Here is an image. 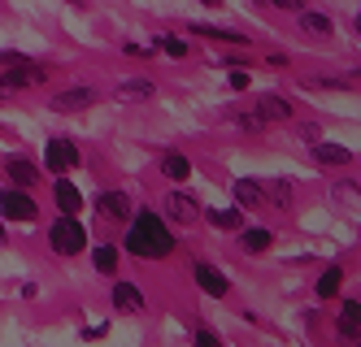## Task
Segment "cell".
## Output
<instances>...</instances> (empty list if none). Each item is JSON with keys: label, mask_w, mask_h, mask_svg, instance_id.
<instances>
[{"label": "cell", "mask_w": 361, "mask_h": 347, "mask_svg": "<svg viewBox=\"0 0 361 347\" xmlns=\"http://www.w3.org/2000/svg\"><path fill=\"white\" fill-rule=\"evenodd\" d=\"M300 31L314 35V39H326L331 35V18L326 13H314V9H300Z\"/></svg>", "instance_id": "5bb4252c"}, {"label": "cell", "mask_w": 361, "mask_h": 347, "mask_svg": "<svg viewBox=\"0 0 361 347\" xmlns=\"http://www.w3.org/2000/svg\"><path fill=\"white\" fill-rule=\"evenodd\" d=\"M274 9H305V0H270Z\"/></svg>", "instance_id": "4316f807"}, {"label": "cell", "mask_w": 361, "mask_h": 347, "mask_svg": "<svg viewBox=\"0 0 361 347\" xmlns=\"http://www.w3.org/2000/svg\"><path fill=\"white\" fill-rule=\"evenodd\" d=\"M196 347H222V343H218V334H209V330H196Z\"/></svg>", "instance_id": "484cf974"}, {"label": "cell", "mask_w": 361, "mask_h": 347, "mask_svg": "<svg viewBox=\"0 0 361 347\" xmlns=\"http://www.w3.org/2000/svg\"><path fill=\"white\" fill-rule=\"evenodd\" d=\"M157 48L166 52V57H183V52H188V44H183V39H174V35H161Z\"/></svg>", "instance_id": "cb8c5ba5"}, {"label": "cell", "mask_w": 361, "mask_h": 347, "mask_svg": "<svg viewBox=\"0 0 361 347\" xmlns=\"http://www.w3.org/2000/svg\"><path fill=\"white\" fill-rule=\"evenodd\" d=\"M57 208L66 213V217H74V213H79L83 208V196H79V187H74V182H57Z\"/></svg>", "instance_id": "9a60e30c"}, {"label": "cell", "mask_w": 361, "mask_h": 347, "mask_svg": "<svg viewBox=\"0 0 361 347\" xmlns=\"http://www.w3.org/2000/svg\"><path fill=\"white\" fill-rule=\"evenodd\" d=\"M357 35H361V13H357Z\"/></svg>", "instance_id": "1f68e13d"}, {"label": "cell", "mask_w": 361, "mask_h": 347, "mask_svg": "<svg viewBox=\"0 0 361 347\" xmlns=\"http://www.w3.org/2000/svg\"><path fill=\"white\" fill-rule=\"evenodd\" d=\"M204 5H209V9H218V5H222V0H204Z\"/></svg>", "instance_id": "4dcf8cb0"}, {"label": "cell", "mask_w": 361, "mask_h": 347, "mask_svg": "<svg viewBox=\"0 0 361 347\" xmlns=\"http://www.w3.org/2000/svg\"><path fill=\"white\" fill-rule=\"evenodd\" d=\"M196 286L204 291V296H226V278L218 274V270H209V265H196Z\"/></svg>", "instance_id": "4fadbf2b"}, {"label": "cell", "mask_w": 361, "mask_h": 347, "mask_svg": "<svg viewBox=\"0 0 361 347\" xmlns=\"http://www.w3.org/2000/svg\"><path fill=\"white\" fill-rule=\"evenodd\" d=\"M340 278H344L340 270H326V274L318 278V300H331L335 291H340Z\"/></svg>", "instance_id": "603a6c76"}, {"label": "cell", "mask_w": 361, "mask_h": 347, "mask_svg": "<svg viewBox=\"0 0 361 347\" xmlns=\"http://www.w3.org/2000/svg\"><path fill=\"white\" fill-rule=\"evenodd\" d=\"M44 165L53 170V174H70L74 165H79V148H74L70 139H48V148H44Z\"/></svg>", "instance_id": "277c9868"}, {"label": "cell", "mask_w": 361, "mask_h": 347, "mask_svg": "<svg viewBox=\"0 0 361 347\" xmlns=\"http://www.w3.org/2000/svg\"><path fill=\"white\" fill-rule=\"evenodd\" d=\"M309 148H314V161H318V165H348V161H353V152H348L344 144H326V139H314Z\"/></svg>", "instance_id": "30bf717a"}, {"label": "cell", "mask_w": 361, "mask_h": 347, "mask_svg": "<svg viewBox=\"0 0 361 347\" xmlns=\"http://www.w3.org/2000/svg\"><path fill=\"white\" fill-rule=\"evenodd\" d=\"M114 96L118 100H152V96H157V87H152L148 78H131V83H122Z\"/></svg>", "instance_id": "ac0fdd59"}, {"label": "cell", "mask_w": 361, "mask_h": 347, "mask_svg": "<svg viewBox=\"0 0 361 347\" xmlns=\"http://www.w3.org/2000/svg\"><path fill=\"white\" fill-rule=\"evenodd\" d=\"M209 222L218 230H240L244 226V208H209Z\"/></svg>", "instance_id": "d6986e66"}, {"label": "cell", "mask_w": 361, "mask_h": 347, "mask_svg": "<svg viewBox=\"0 0 361 347\" xmlns=\"http://www.w3.org/2000/svg\"><path fill=\"white\" fill-rule=\"evenodd\" d=\"M48 244H53L57 256H79L87 248V230H83L79 217H66V213H61V217L48 226Z\"/></svg>", "instance_id": "7a4b0ae2"}, {"label": "cell", "mask_w": 361, "mask_h": 347, "mask_svg": "<svg viewBox=\"0 0 361 347\" xmlns=\"http://www.w3.org/2000/svg\"><path fill=\"white\" fill-rule=\"evenodd\" d=\"M166 213H170V217H174L178 226H196V222H200V204H196L192 196H183V191H170Z\"/></svg>", "instance_id": "52a82bcc"}, {"label": "cell", "mask_w": 361, "mask_h": 347, "mask_svg": "<svg viewBox=\"0 0 361 347\" xmlns=\"http://www.w3.org/2000/svg\"><path fill=\"white\" fill-rule=\"evenodd\" d=\"M270 196L279 200V208H292V182H270Z\"/></svg>", "instance_id": "d4e9b609"}, {"label": "cell", "mask_w": 361, "mask_h": 347, "mask_svg": "<svg viewBox=\"0 0 361 347\" xmlns=\"http://www.w3.org/2000/svg\"><path fill=\"white\" fill-rule=\"evenodd\" d=\"M270 248V230H262V226H252V230H244V252H266Z\"/></svg>", "instance_id": "44dd1931"}, {"label": "cell", "mask_w": 361, "mask_h": 347, "mask_svg": "<svg viewBox=\"0 0 361 347\" xmlns=\"http://www.w3.org/2000/svg\"><path fill=\"white\" fill-rule=\"evenodd\" d=\"M335 330H340L344 339L361 330V304H357V300H348V304L340 308V317H335Z\"/></svg>", "instance_id": "2e32d148"}, {"label": "cell", "mask_w": 361, "mask_h": 347, "mask_svg": "<svg viewBox=\"0 0 361 347\" xmlns=\"http://www.w3.org/2000/svg\"><path fill=\"white\" fill-rule=\"evenodd\" d=\"M114 308H118V313H140V308H144V291H140L135 282H118V286H114Z\"/></svg>", "instance_id": "7c38bea8"}, {"label": "cell", "mask_w": 361, "mask_h": 347, "mask_svg": "<svg viewBox=\"0 0 361 347\" xmlns=\"http://www.w3.org/2000/svg\"><path fill=\"white\" fill-rule=\"evenodd\" d=\"M231 191H235V204H240V208H262V204H266V187L252 182V178H235V187H231Z\"/></svg>", "instance_id": "9c48e42d"}, {"label": "cell", "mask_w": 361, "mask_h": 347, "mask_svg": "<svg viewBox=\"0 0 361 347\" xmlns=\"http://www.w3.org/2000/svg\"><path fill=\"white\" fill-rule=\"evenodd\" d=\"M13 92H18V87H13V83H9V78H5V74H0V100H9V96H13Z\"/></svg>", "instance_id": "f1b7e54d"}, {"label": "cell", "mask_w": 361, "mask_h": 347, "mask_svg": "<svg viewBox=\"0 0 361 347\" xmlns=\"http://www.w3.org/2000/svg\"><path fill=\"white\" fill-rule=\"evenodd\" d=\"M5 174H9V187H22V191H31V187L39 182L35 161H22V156H13V161L5 165Z\"/></svg>", "instance_id": "ba28073f"}, {"label": "cell", "mask_w": 361, "mask_h": 347, "mask_svg": "<svg viewBox=\"0 0 361 347\" xmlns=\"http://www.w3.org/2000/svg\"><path fill=\"white\" fill-rule=\"evenodd\" d=\"M9 244V234H5V217H0V248H5Z\"/></svg>", "instance_id": "f546056e"}, {"label": "cell", "mask_w": 361, "mask_h": 347, "mask_svg": "<svg viewBox=\"0 0 361 347\" xmlns=\"http://www.w3.org/2000/svg\"><path fill=\"white\" fill-rule=\"evenodd\" d=\"M192 35H204V39H222V44H248V35H235V31H209V26H192Z\"/></svg>", "instance_id": "7402d4cb"}, {"label": "cell", "mask_w": 361, "mask_h": 347, "mask_svg": "<svg viewBox=\"0 0 361 347\" xmlns=\"http://www.w3.org/2000/svg\"><path fill=\"white\" fill-rule=\"evenodd\" d=\"M161 174H166L170 182H183V178H192V161H188L183 152H170L166 161H161Z\"/></svg>", "instance_id": "e0dca14e"}, {"label": "cell", "mask_w": 361, "mask_h": 347, "mask_svg": "<svg viewBox=\"0 0 361 347\" xmlns=\"http://www.w3.org/2000/svg\"><path fill=\"white\" fill-rule=\"evenodd\" d=\"M126 252L140 256V260H166L174 252V239H170V230H166V222L157 217V213H140V217H131Z\"/></svg>", "instance_id": "6da1fadb"}, {"label": "cell", "mask_w": 361, "mask_h": 347, "mask_svg": "<svg viewBox=\"0 0 361 347\" xmlns=\"http://www.w3.org/2000/svg\"><path fill=\"white\" fill-rule=\"evenodd\" d=\"M92 265H96L100 274H114V270H118V248H109V244H100V248L92 252Z\"/></svg>", "instance_id": "ffe728a7"}, {"label": "cell", "mask_w": 361, "mask_h": 347, "mask_svg": "<svg viewBox=\"0 0 361 347\" xmlns=\"http://www.w3.org/2000/svg\"><path fill=\"white\" fill-rule=\"evenodd\" d=\"M35 196L22 191V187H5L0 191V217L5 222H35Z\"/></svg>", "instance_id": "3957f363"}, {"label": "cell", "mask_w": 361, "mask_h": 347, "mask_svg": "<svg viewBox=\"0 0 361 347\" xmlns=\"http://www.w3.org/2000/svg\"><path fill=\"white\" fill-rule=\"evenodd\" d=\"M96 208H100V217H109V222H131V196L126 191H100Z\"/></svg>", "instance_id": "8992f818"}, {"label": "cell", "mask_w": 361, "mask_h": 347, "mask_svg": "<svg viewBox=\"0 0 361 347\" xmlns=\"http://www.w3.org/2000/svg\"><path fill=\"white\" fill-rule=\"evenodd\" d=\"M92 104H96L92 87H66V92L53 96V109L57 113H79V109H92Z\"/></svg>", "instance_id": "5b68a950"}, {"label": "cell", "mask_w": 361, "mask_h": 347, "mask_svg": "<svg viewBox=\"0 0 361 347\" xmlns=\"http://www.w3.org/2000/svg\"><path fill=\"white\" fill-rule=\"evenodd\" d=\"M257 118H262L266 126L270 122H288L292 118V104L283 100V96H262V100H257Z\"/></svg>", "instance_id": "8fae6325"}, {"label": "cell", "mask_w": 361, "mask_h": 347, "mask_svg": "<svg viewBox=\"0 0 361 347\" xmlns=\"http://www.w3.org/2000/svg\"><path fill=\"white\" fill-rule=\"evenodd\" d=\"M231 87H248V74L244 70H231Z\"/></svg>", "instance_id": "83f0119b"}]
</instances>
